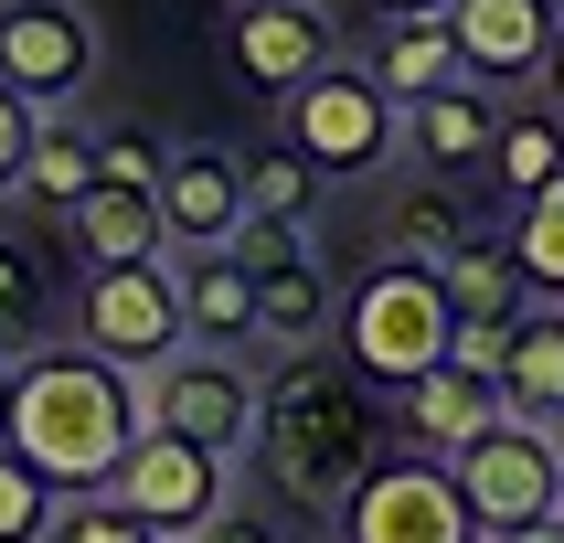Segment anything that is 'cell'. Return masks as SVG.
<instances>
[{"instance_id": "obj_14", "label": "cell", "mask_w": 564, "mask_h": 543, "mask_svg": "<svg viewBox=\"0 0 564 543\" xmlns=\"http://www.w3.org/2000/svg\"><path fill=\"white\" fill-rule=\"evenodd\" d=\"M235 224H246V160L235 150H171V171H160V235H171V256L235 246Z\"/></svg>"}, {"instance_id": "obj_27", "label": "cell", "mask_w": 564, "mask_h": 543, "mask_svg": "<svg viewBox=\"0 0 564 543\" xmlns=\"http://www.w3.org/2000/svg\"><path fill=\"white\" fill-rule=\"evenodd\" d=\"M54 522H64V490L0 437V543H54Z\"/></svg>"}, {"instance_id": "obj_34", "label": "cell", "mask_w": 564, "mask_h": 543, "mask_svg": "<svg viewBox=\"0 0 564 543\" xmlns=\"http://www.w3.org/2000/svg\"><path fill=\"white\" fill-rule=\"evenodd\" d=\"M543 96L564 107V22H554V54H543Z\"/></svg>"}, {"instance_id": "obj_36", "label": "cell", "mask_w": 564, "mask_h": 543, "mask_svg": "<svg viewBox=\"0 0 564 543\" xmlns=\"http://www.w3.org/2000/svg\"><path fill=\"white\" fill-rule=\"evenodd\" d=\"M373 11H447V0H373Z\"/></svg>"}, {"instance_id": "obj_16", "label": "cell", "mask_w": 564, "mask_h": 543, "mask_svg": "<svg viewBox=\"0 0 564 543\" xmlns=\"http://www.w3.org/2000/svg\"><path fill=\"white\" fill-rule=\"evenodd\" d=\"M362 75H373L394 107H415V96L458 86L469 64H458V32H447V11H383L373 43H362Z\"/></svg>"}, {"instance_id": "obj_15", "label": "cell", "mask_w": 564, "mask_h": 543, "mask_svg": "<svg viewBox=\"0 0 564 543\" xmlns=\"http://www.w3.org/2000/svg\"><path fill=\"white\" fill-rule=\"evenodd\" d=\"M490 139H501V86H479V75H458V86H437V96L405 107V150L426 160L437 182L490 171Z\"/></svg>"}, {"instance_id": "obj_37", "label": "cell", "mask_w": 564, "mask_h": 543, "mask_svg": "<svg viewBox=\"0 0 564 543\" xmlns=\"http://www.w3.org/2000/svg\"><path fill=\"white\" fill-rule=\"evenodd\" d=\"M543 426H554V458H564V415H543Z\"/></svg>"}, {"instance_id": "obj_9", "label": "cell", "mask_w": 564, "mask_h": 543, "mask_svg": "<svg viewBox=\"0 0 564 543\" xmlns=\"http://www.w3.org/2000/svg\"><path fill=\"white\" fill-rule=\"evenodd\" d=\"M0 86L32 118H54L96 86V22L86 0H0Z\"/></svg>"}, {"instance_id": "obj_23", "label": "cell", "mask_w": 564, "mask_h": 543, "mask_svg": "<svg viewBox=\"0 0 564 543\" xmlns=\"http://www.w3.org/2000/svg\"><path fill=\"white\" fill-rule=\"evenodd\" d=\"M86 192H96V128L75 118V107H54V118H32L22 203H43V214H64V203H86Z\"/></svg>"}, {"instance_id": "obj_8", "label": "cell", "mask_w": 564, "mask_h": 543, "mask_svg": "<svg viewBox=\"0 0 564 543\" xmlns=\"http://www.w3.org/2000/svg\"><path fill=\"white\" fill-rule=\"evenodd\" d=\"M107 501H128L160 543H192L224 501H235V458H214V447L171 437V426H139V447H128L118 479H107Z\"/></svg>"}, {"instance_id": "obj_38", "label": "cell", "mask_w": 564, "mask_h": 543, "mask_svg": "<svg viewBox=\"0 0 564 543\" xmlns=\"http://www.w3.org/2000/svg\"><path fill=\"white\" fill-rule=\"evenodd\" d=\"M224 11H235V0H224Z\"/></svg>"}, {"instance_id": "obj_24", "label": "cell", "mask_w": 564, "mask_h": 543, "mask_svg": "<svg viewBox=\"0 0 564 543\" xmlns=\"http://www.w3.org/2000/svg\"><path fill=\"white\" fill-rule=\"evenodd\" d=\"M447 278V309L458 319H522L533 309V287H522V256H511V235H469V246L437 267Z\"/></svg>"}, {"instance_id": "obj_10", "label": "cell", "mask_w": 564, "mask_h": 543, "mask_svg": "<svg viewBox=\"0 0 564 543\" xmlns=\"http://www.w3.org/2000/svg\"><path fill=\"white\" fill-rule=\"evenodd\" d=\"M447 469H458V490H469L479 533H511V522H543V511H564L554 426H533V415H501V426H490L479 447H458Z\"/></svg>"}, {"instance_id": "obj_31", "label": "cell", "mask_w": 564, "mask_h": 543, "mask_svg": "<svg viewBox=\"0 0 564 543\" xmlns=\"http://www.w3.org/2000/svg\"><path fill=\"white\" fill-rule=\"evenodd\" d=\"M22 160H32V107L0 86V203H22Z\"/></svg>"}, {"instance_id": "obj_3", "label": "cell", "mask_w": 564, "mask_h": 543, "mask_svg": "<svg viewBox=\"0 0 564 543\" xmlns=\"http://www.w3.org/2000/svg\"><path fill=\"white\" fill-rule=\"evenodd\" d=\"M447 341H458L447 278L415 267V256H373V267L341 287V309H330V351H341L373 394H405L415 373H437Z\"/></svg>"}, {"instance_id": "obj_1", "label": "cell", "mask_w": 564, "mask_h": 543, "mask_svg": "<svg viewBox=\"0 0 564 543\" xmlns=\"http://www.w3.org/2000/svg\"><path fill=\"white\" fill-rule=\"evenodd\" d=\"M394 415L373 405V383L351 373L341 351H278V373H256V469L278 479L288 501L310 511H341V490L383 458Z\"/></svg>"}, {"instance_id": "obj_5", "label": "cell", "mask_w": 564, "mask_h": 543, "mask_svg": "<svg viewBox=\"0 0 564 543\" xmlns=\"http://www.w3.org/2000/svg\"><path fill=\"white\" fill-rule=\"evenodd\" d=\"M341 543H490V533H479V511H469L447 458L383 447L373 469L341 490Z\"/></svg>"}, {"instance_id": "obj_11", "label": "cell", "mask_w": 564, "mask_h": 543, "mask_svg": "<svg viewBox=\"0 0 564 543\" xmlns=\"http://www.w3.org/2000/svg\"><path fill=\"white\" fill-rule=\"evenodd\" d=\"M330 54H341V43H330V11H319V0H235V11H224V64H235V86L267 96V107H288Z\"/></svg>"}, {"instance_id": "obj_33", "label": "cell", "mask_w": 564, "mask_h": 543, "mask_svg": "<svg viewBox=\"0 0 564 543\" xmlns=\"http://www.w3.org/2000/svg\"><path fill=\"white\" fill-rule=\"evenodd\" d=\"M490 543H564V511H543V522H511V533H490Z\"/></svg>"}, {"instance_id": "obj_21", "label": "cell", "mask_w": 564, "mask_h": 543, "mask_svg": "<svg viewBox=\"0 0 564 543\" xmlns=\"http://www.w3.org/2000/svg\"><path fill=\"white\" fill-rule=\"evenodd\" d=\"M501 394L511 415H564V309L554 298H533V309L511 319V351H501Z\"/></svg>"}, {"instance_id": "obj_20", "label": "cell", "mask_w": 564, "mask_h": 543, "mask_svg": "<svg viewBox=\"0 0 564 543\" xmlns=\"http://www.w3.org/2000/svg\"><path fill=\"white\" fill-rule=\"evenodd\" d=\"M330 309H341V287H330V267H319L310 246L256 278V341L267 351H310L319 330H330Z\"/></svg>"}, {"instance_id": "obj_28", "label": "cell", "mask_w": 564, "mask_h": 543, "mask_svg": "<svg viewBox=\"0 0 564 543\" xmlns=\"http://www.w3.org/2000/svg\"><path fill=\"white\" fill-rule=\"evenodd\" d=\"M511 256H522V287L564 309V192H543V203L511 214Z\"/></svg>"}, {"instance_id": "obj_18", "label": "cell", "mask_w": 564, "mask_h": 543, "mask_svg": "<svg viewBox=\"0 0 564 543\" xmlns=\"http://www.w3.org/2000/svg\"><path fill=\"white\" fill-rule=\"evenodd\" d=\"M64 235L86 267H139V256H171L160 235V192H128V182H96L86 203H64Z\"/></svg>"}, {"instance_id": "obj_12", "label": "cell", "mask_w": 564, "mask_h": 543, "mask_svg": "<svg viewBox=\"0 0 564 543\" xmlns=\"http://www.w3.org/2000/svg\"><path fill=\"white\" fill-rule=\"evenodd\" d=\"M501 415H511L501 373H479V362H458V351H447L437 373H415L405 394H394V437L426 447V458H458V447H479Z\"/></svg>"}, {"instance_id": "obj_35", "label": "cell", "mask_w": 564, "mask_h": 543, "mask_svg": "<svg viewBox=\"0 0 564 543\" xmlns=\"http://www.w3.org/2000/svg\"><path fill=\"white\" fill-rule=\"evenodd\" d=\"M11 383H22V362H11V351H0V437H11Z\"/></svg>"}, {"instance_id": "obj_30", "label": "cell", "mask_w": 564, "mask_h": 543, "mask_svg": "<svg viewBox=\"0 0 564 543\" xmlns=\"http://www.w3.org/2000/svg\"><path fill=\"white\" fill-rule=\"evenodd\" d=\"M54 543H160V533H150V522H139L128 501H107V490H86V501H64Z\"/></svg>"}, {"instance_id": "obj_19", "label": "cell", "mask_w": 564, "mask_h": 543, "mask_svg": "<svg viewBox=\"0 0 564 543\" xmlns=\"http://www.w3.org/2000/svg\"><path fill=\"white\" fill-rule=\"evenodd\" d=\"M490 182H501L511 214H522V203H543V192H564V107H554V96H522V107H501Z\"/></svg>"}, {"instance_id": "obj_7", "label": "cell", "mask_w": 564, "mask_h": 543, "mask_svg": "<svg viewBox=\"0 0 564 543\" xmlns=\"http://www.w3.org/2000/svg\"><path fill=\"white\" fill-rule=\"evenodd\" d=\"M139 405H150V426H171V437H192V447H214V458L246 469V447H256V373H246V351L182 341L160 373H139Z\"/></svg>"}, {"instance_id": "obj_32", "label": "cell", "mask_w": 564, "mask_h": 543, "mask_svg": "<svg viewBox=\"0 0 564 543\" xmlns=\"http://www.w3.org/2000/svg\"><path fill=\"white\" fill-rule=\"evenodd\" d=\"M192 543H278V522H267V511H246V501H224Z\"/></svg>"}, {"instance_id": "obj_2", "label": "cell", "mask_w": 564, "mask_h": 543, "mask_svg": "<svg viewBox=\"0 0 564 543\" xmlns=\"http://www.w3.org/2000/svg\"><path fill=\"white\" fill-rule=\"evenodd\" d=\"M150 405H139V373H118L107 351H86L75 330L22 351V383H11V447L54 479L64 501H86L118 479V458L139 447Z\"/></svg>"}, {"instance_id": "obj_13", "label": "cell", "mask_w": 564, "mask_h": 543, "mask_svg": "<svg viewBox=\"0 0 564 543\" xmlns=\"http://www.w3.org/2000/svg\"><path fill=\"white\" fill-rule=\"evenodd\" d=\"M554 22H564V0H447L458 64H469L479 86H522V75H543Z\"/></svg>"}, {"instance_id": "obj_29", "label": "cell", "mask_w": 564, "mask_h": 543, "mask_svg": "<svg viewBox=\"0 0 564 543\" xmlns=\"http://www.w3.org/2000/svg\"><path fill=\"white\" fill-rule=\"evenodd\" d=\"M160 171H171V139L139 118H107L96 128V182H128V192H160Z\"/></svg>"}, {"instance_id": "obj_4", "label": "cell", "mask_w": 564, "mask_h": 543, "mask_svg": "<svg viewBox=\"0 0 564 543\" xmlns=\"http://www.w3.org/2000/svg\"><path fill=\"white\" fill-rule=\"evenodd\" d=\"M278 118H288V150L310 160L319 182H373L383 160L405 150V107H394V96L362 75V54H351V64L330 54L310 86L278 107Z\"/></svg>"}, {"instance_id": "obj_26", "label": "cell", "mask_w": 564, "mask_h": 543, "mask_svg": "<svg viewBox=\"0 0 564 543\" xmlns=\"http://www.w3.org/2000/svg\"><path fill=\"white\" fill-rule=\"evenodd\" d=\"M32 341H54V287H43L32 246H11V235H0V351L22 362Z\"/></svg>"}, {"instance_id": "obj_17", "label": "cell", "mask_w": 564, "mask_h": 543, "mask_svg": "<svg viewBox=\"0 0 564 543\" xmlns=\"http://www.w3.org/2000/svg\"><path fill=\"white\" fill-rule=\"evenodd\" d=\"M171 278H182V330L203 351H246L256 341V278L235 246H203V256H171Z\"/></svg>"}, {"instance_id": "obj_25", "label": "cell", "mask_w": 564, "mask_h": 543, "mask_svg": "<svg viewBox=\"0 0 564 543\" xmlns=\"http://www.w3.org/2000/svg\"><path fill=\"white\" fill-rule=\"evenodd\" d=\"M319 192H330V182H319V171L288 150V139H278V150H246V214H267V224H310V214H319Z\"/></svg>"}, {"instance_id": "obj_6", "label": "cell", "mask_w": 564, "mask_h": 543, "mask_svg": "<svg viewBox=\"0 0 564 543\" xmlns=\"http://www.w3.org/2000/svg\"><path fill=\"white\" fill-rule=\"evenodd\" d=\"M75 341L107 351L118 373H160V362L192 341V330H182V278H171V256L86 267V287H75Z\"/></svg>"}, {"instance_id": "obj_22", "label": "cell", "mask_w": 564, "mask_h": 543, "mask_svg": "<svg viewBox=\"0 0 564 543\" xmlns=\"http://www.w3.org/2000/svg\"><path fill=\"white\" fill-rule=\"evenodd\" d=\"M479 224H469V203L426 171V182H405L394 203H383V256H415V267H447V256L469 246Z\"/></svg>"}]
</instances>
